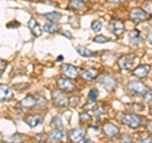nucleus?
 I'll return each mask as SVG.
<instances>
[{"mask_svg": "<svg viewBox=\"0 0 152 143\" xmlns=\"http://www.w3.org/2000/svg\"><path fill=\"white\" fill-rule=\"evenodd\" d=\"M52 124H53V125H60V124H61V119H60L58 117L55 118L53 122H52Z\"/></svg>", "mask_w": 152, "mask_h": 143, "instance_id": "obj_34", "label": "nucleus"}, {"mask_svg": "<svg viewBox=\"0 0 152 143\" xmlns=\"http://www.w3.org/2000/svg\"><path fill=\"white\" fill-rule=\"evenodd\" d=\"M99 96V94H98V90L96 89H91L90 90V93H89V98L91 99V100H96Z\"/></svg>", "mask_w": 152, "mask_h": 143, "instance_id": "obj_29", "label": "nucleus"}, {"mask_svg": "<svg viewBox=\"0 0 152 143\" xmlns=\"http://www.w3.org/2000/svg\"><path fill=\"white\" fill-rule=\"evenodd\" d=\"M28 26H29L31 31L33 32V34H34L36 37H39V36L42 34V28L39 27V24H38V23H37L33 18L29 20V23H28Z\"/></svg>", "mask_w": 152, "mask_h": 143, "instance_id": "obj_17", "label": "nucleus"}, {"mask_svg": "<svg viewBox=\"0 0 152 143\" xmlns=\"http://www.w3.org/2000/svg\"><path fill=\"white\" fill-rule=\"evenodd\" d=\"M69 137H70V139L72 142L77 143V142H80L85 137V129H84V128H80V127L74 128V129L70 131Z\"/></svg>", "mask_w": 152, "mask_h": 143, "instance_id": "obj_10", "label": "nucleus"}, {"mask_svg": "<svg viewBox=\"0 0 152 143\" xmlns=\"http://www.w3.org/2000/svg\"><path fill=\"white\" fill-rule=\"evenodd\" d=\"M42 120H43V118H42L39 114H29V115L26 117V123L31 128H34L37 125H39Z\"/></svg>", "mask_w": 152, "mask_h": 143, "instance_id": "obj_12", "label": "nucleus"}, {"mask_svg": "<svg viewBox=\"0 0 152 143\" xmlns=\"http://www.w3.org/2000/svg\"><path fill=\"white\" fill-rule=\"evenodd\" d=\"M128 38H129V41L132 42V43H138V42L141 41V32L138 29H133L129 33H128Z\"/></svg>", "mask_w": 152, "mask_h": 143, "instance_id": "obj_20", "label": "nucleus"}, {"mask_svg": "<svg viewBox=\"0 0 152 143\" xmlns=\"http://www.w3.org/2000/svg\"><path fill=\"white\" fill-rule=\"evenodd\" d=\"M61 70H62V72L65 74L66 77H69V79H75V77L79 76V70L72 65H66L65 63V65H62Z\"/></svg>", "mask_w": 152, "mask_h": 143, "instance_id": "obj_11", "label": "nucleus"}, {"mask_svg": "<svg viewBox=\"0 0 152 143\" xmlns=\"http://www.w3.org/2000/svg\"><path fill=\"white\" fill-rule=\"evenodd\" d=\"M137 143H152V138L151 137L140 138V139H137Z\"/></svg>", "mask_w": 152, "mask_h": 143, "instance_id": "obj_33", "label": "nucleus"}, {"mask_svg": "<svg viewBox=\"0 0 152 143\" xmlns=\"http://www.w3.org/2000/svg\"><path fill=\"white\" fill-rule=\"evenodd\" d=\"M80 120H81L83 123L88 122V120H90V115L88 113H80Z\"/></svg>", "mask_w": 152, "mask_h": 143, "instance_id": "obj_31", "label": "nucleus"}, {"mask_svg": "<svg viewBox=\"0 0 152 143\" xmlns=\"http://www.w3.org/2000/svg\"><path fill=\"white\" fill-rule=\"evenodd\" d=\"M129 18L134 23H142L148 19V13H146L142 8H133L129 13Z\"/></svg>", "mask_w": 152, "mask_h": 143, "instance_id": "obj_4", "label": "nucleus"}, {"mask_svg": "<svg viewBox=\"0 0 152 143\" xmlns=\"http://www.w3.org/2000/svg\"><path fill=\"white\" fill-rule=\"evenodd\" d=\"M57 86L66 93H70V91H74L75 90V84L67 77H61L57 80Z\"/></svg>", "mask_w": 152, "mask_h": 143, "instance_id": "obj_7", "label": "nucleus"}, {"mask_svg": "<svg viewBox=\"0 0 152 143\" xmlns=\"http://www.w3.org/2000/svg\"><path fill=\"white\" fill-rule=\"evenodd\" d=\"M147 131H148L152 134V120H150L148 123H147Z\"/></svg>", "mask_w": 152, "mask_h": 143, "instance_id": "obj_36", "label": "nucleus"}, {"mask_svg": "<svg viewBox=\"0 0 152 143\" xmlns=\"http://www.w3.org/2000/svg\"><path fill=\"white\" fill-rule=\"evenodd\" d=\"M142 96H143V101L145 103L152 101V91H147L145 95H142Z\"/></svg>", "mask_w": 152, "mask_h": 143, "instance_id": "obj_30", "label": "nucleus"}, {"mask_svg": "<svg viewBox=\"0 0 152 143\" xmlns=\"http://www.w3.org/2000/svg\"><path fill=\"white\" fill-rule=\"evenodd\" d=\"M79 101H80V98H79V96H72V98H70V104H71V105H74V107L77 105Z\"/></svg>", "mask_w": 152, "mask_h": 143, "instance_id": "obj_32", "label": "nucleus"}, {"mask_svg": "<svg viewBox=\"0 0 152 143\" xmlns=\"http://www.w3.org/2000/svg\"><path fill=\"white\" fill-rule=\"evenodd\" d=\"M98 82H99V85H100L102 88L105 89L107 91H112V90L115 88V85H117V80L110 75H102L100 77H99Z\"/></svg>", "mask_w": 152, "mask_h": 143, "instance_id": "obj_5", "label": "nucleus"}, {"mask_svg": "<svg viewBox=\"0 0 152 143\" xmlns=\"http://www.w3.org/2000/svg\"><path fill=\"white\" fill-rule=\"evenodd\" d=\"M131 142H132V137L129 134H127V133L122 134L119 138V143H131Z\"/></svg>", "mask_w": 152, "mask_h": 143, "instance_id": "obj_28", "label": "nucleus"}, {"mask_svg": "<svg viewBox=\"0 0 152 143\" xmlns=\"http://www.w3.org/2000/svg\"><path fill=\"white\" fill-rule=\"evenodd\" d=\"M150 71H151V66L148 65H141L138 66V67H136L134 70H133V75L137 76V77H146V76H148L150 74Z\"/></svg>", "mask_w": 152, "mask_h": 143, "instance_id": "obj_13", "label": "nucleus"}, {"mask_svg": "<svg viewBox=\"0 0 152 143\" xmlns=\"http://www.w3.org/2000/svg\"><path fill=\"white\" fill-rule=\"evenodd\" d=\"M85 7H86L85 1H81V0H71L70 5H69V9H71V10H75V12H79V10H84Z\"/></svg>", "mask_w": 152, "mask_h": 143, "instance_id": "obj_15", "label": "nucleus"}, {"mask_svg": "<svg viewBox=\"0 0 152 143\" xmlns=\"http://www.w3.org/2000/svg\"><path fill=\"white\" fill-rule=\"evenodd\" d=\"M5 67H7V62H5V61H1V60H0V71L5 70Z\"/></svg>", "mask_w": 152, "mask_h": 143, "instance_id": "obj_35", "label": "nucleus"}, {"mask_svg": "<svg viewBox=\"0 0 152 143\" xmlns=\"http://www.w3.org/2000/svg\"><path fill=\"white\" fill-rule=\"evenodd\" d=\"M58 29V24L56 22H46L43 26V31L47 33H53Z\"/></svg>", "mask_w": 152, "mask_h": 143, "instance_id": "obj_23", "label": "nucleus"}, {"mask_svg": "<svg viewBox=\"0 0 152 143\" xmlns=\"http://www.w3.org/2000/svg\"><path fill=\"white\" fill-rule=\"evenodd\" d=\"M94 42H96V43H107V42H109V38L105 37V36H102L99 34L94 38Z\"/></svg>", "mask_w": 152, "mask_h": 143, "instance_id": "obj_26", "label": "nucleus"}, {"mask_svg": "<svg viewBox=\"0 0 152 143\" xmlns=\"http://www.w3.org/2000/svg\"><path fill=\"white\" fill-rule=\"evenodd\" d=\"M147 42H148L150 45H152V32H150L148 34H147Z\"/></svg>", "mask_w": 152, "mask_h": 143, "instance_id": "obj_37", "label": "nucleus"}, {"mask_svg": "<svg viewBox=\"0 0 152 143\" xmlns=\"http://www.w3.org/2000/svg\"><path fill=\"white\" fill-rule=\"evenodd\" d=\"M42 17L46 18V19H50V22H58L62 15H61L60 13H57V12H52V13L42 14Z\"/></svg>", "mask_w": 152, "mask_h": 143, "instance_id": "obj_24", "label": "nucleus"}, {"mask_svg": "<svg viewBox=\"0 0 152 143\" xmlns=\"http://www.w3.org/2000/svg\"><path fill=\"white\" fill-rule=\"evenodd\" d=\"M52 100H53V104L58 108H66L70 105V98H67L64 93L58 91V90H55L52 91Z\"/></svg>", "mask_w": 152, "mask_h": 143, "instance_id": "obj_3", "label": "nucleus"}, {"mask_svg": "<svg viewBox=\"0 0 152 143\" xmlns=\"http://www.w3.org/2000/svg\"><path fill=\"white\" fill-rule=\"evenodd\" d=\"M23 139H24V136H23V134H19V133H15V134L4 137V141L8 142V143H22Z\"/></svg>", "mask_w": 152, "mask_h": 143, "instance_id": "obj_18", "label": "nucleus"}, {"mask_svg": "<svg viewBox=\"0 0 152 143\" xmlns=\"http://www.w3.org/2000/svg\"><path fill=\"white\" fill-rule=\"evenodd\" d=\"M143 10L146 13H148V14H152V0H147V1H145L143 4Z\"/></svg>", "mask_w": 152, "mask_h": 143, "instance_id": "obj_25", "label": "nucleus"}, {"mask_svg": "<svg viewBox=\"0 0 152 143\" xmlns=\"http://www.w3.org/2000/svg\"><path fill=\"white\" fill-rule=\"evenodd\" d=\"M102 27H103V24H102L100 20H94V22L91 23V29H93L94 32H99V31L102 29Z\"/></svg>", "mask_w": 152, "mask_h": 143, "instance_id": "obj_27", "label": "nucleus"}, {"mask_svg": "<svg viewBox=\"0 0 152 143\" xmlns=\"http://www.w3.org/2000/svg\"><path fill=\"white\" fill-rule=\"evenodd\" d=\"M127 90L134 95H145L148 91V88L140 80H132L127 84Z\"/></svg>", "mask_w": 152, "mask_h": 143, "instance_id": "obj_1", "label": "nucleus"}, {"mask_svg": "<svg viewBox=\"0 0 152 143\" xmlns=\"http://www.w3.org/2000/svg\"><path fill=\"white\" fill-rule=\"evenodd\" d=\"M84 143H90V141L89 139H84Z\"/></svg>", "mask_w": 152, "mask_h": 143, "instance_id": "obj_39", "label": "nucleus"}, {"mask_svg": "<svg viewBox=\"0 0 152 143\" xmlns=\"http://www.w3.org/2000/svg\"><path fill=\"white\" fill-rule=\"evenodd\" d=\"M102 129H103L104 134H105L107 137H109V138L117 137L118 134H119V128H118L117 125H114L113 123H105Z\"/></svg>", "mask_w": 152, "mask_h": 143, "instance_id": "obj_8", "label": "nucleus"}, {"mask_svg": "<svg viewBox=\"0 0 152 143\" xmlns=\"http://www.w3.org/2000/svg\"><path fill=\"white\" fill-rule=\"evenodd\" d=\"M36 104H37V100L33 98V96H26L20 101V105L23 108H32V107H34Z\"/></svg>", "mask_w": 152, "mask_h": 143, "instance_id": "obj_22", "label": "nucleus"}, {"mask_svg": "<svg viewBox=\"0 0 152 143\" xmlns=\"http://www.w3.org/2000/svg\"><path fill=\"white\" fill-rule=\"evenodd\" d=\"M122 123L129 128H140L142 124V118L133 113H124L122 115Z\"/></svg>", "mask_w": 152, "mask_h": 143, "instance_id": "obj_2", "label": "nucleus"}, {"mask_svg": "<svg viewBox=\"0 0 152 143\" xmlns=\"http://www.w3.org/2000/svg\"><path fill=\"white\" fill-rule=\"evenodd\" d=\"M13 96L12 90L7 85H0V100H7Z\"/></svg>", "mask_w": 152, "mask_h": 143, "instance_id": "obj_16", "label": "nucleus"}, {"mask_svg": "<svg viewBox=\"0 0 152 143\" xmlns=\"http://www.w3.org/2000/svg\"><path fill=\"white\" fill-rule=\"evenodd\" d=\"M109 29H110L114 34H117V36H121L124 33V23H123L122 20H119V19H115V18H113L110 23H109Z\"/></svg>", "mask_w": 152, "mask_h": 143, "instance_id": "obj_6", "label": "nucleus"}, {"mask_svg": "<svg viewBox=\"0 0 152 143\" xmlns=\"http://www.w3.org/2000/svg\"><path fill=\"white\" fill-rule=\"evenodd\" d=\"M81 75L84 79L86 80H94L96 77V70L95 69H85L81 71Z\"/></svg>", "mask_w": 152, "mask_h": 143, "instance_id": "obj_21", "label": "nucleus"}, {"mask_svg": "<svg viewBox=\"0 0 152 143\" xmlns=\"http://www.w3.org/2000/svg\"><path fill=\"white\" fill-rule=\"evenodd\" d=\"M65 137V132L62 129H56V131H52L48 137H47V139H48L50 143H57L60 142L62 138Z\"/></svg>", "mask_w": 152, "mask_h": 143, "instance_id": "obj_14", "label": "nucleus"}, {"mask_svg": "<svg viewBox=\"0 0 152 143\" xmlns=\"http://www.w3.org/2000/svg\"><path fill=\"white\" fill-rule=\"evenodd\" d=\"M150 113L152 114V104H151V107H150Z\"/></svg>", "mask_w": 152, "mask_h": 143, "instance_id": "obj_40", "label": "nucleus"}, {"mask_svg": "<svg viewBox=\"0 0 152 143\" xmlns=\"http://www.w3.org/2000/svg\"><path fill=\"white\" fill-rule=\"evenodd\" d=\"M134 62V56L133 55H123L119 60H118V65L122 70H128Z\"/></svg>", "mask_w": 152, "mask_h": 143, "instance_id": "obj_9", "label": "nucleus"}, {"mask_svg": "<svg viewBox=\"0 0 152 143\" xmlns=\"http://www.w3.org/2000/svg\"><path fill=\"white\" fill-rule=\"evenodd\" d=\"M107 1L112 3V4H121V3L124 1V0H107Z\"/></svg>", "mask_w": 152, "mask_h": 143, "instance_id": "obj_38", "label": "nucleus"}, {"mask_svg": "<svg viewBox=\"0 0 152 143\" xmlns=\"http://www.w3.org/2000/svg\"><path fill=\"white\" fill-rule=\"evenodd\" d=\"M76 52H77L81 57H94L95 55H96L95 52L88 50L86 47H84V46H77L76 47Z\"/></svg>", "mask_w": 152, "mask_h": 143, "instance_id": "obj_19", "label": "nucleus"}]
</instances>
